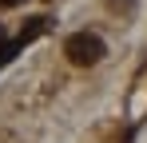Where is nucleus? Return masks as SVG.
I'll list each match as a JSON object with an SVG mask.
<instances>
[{
	"mask_svg": "<svg viewBox=\"0 0 147 143\" xmlns=\"http://www.w3.org/2000/svg\"><path fill=\"white\" fill-rule=\"evenodd\" d=\"M0 4H4V8H16V4H24V0H0Z\"/></svg>",
	"mask_w": 147,
	"mask_h": 143,
	"instance_id": "nucleus-3",
	"label": "nucleus"
},
{
	"mask_svg": "<svg viewBox=\"0 0 147 143\" xmlns=\"http://www.w3.org/2000/svg\"><path fill=\"white\" fill-rule=\"evenodd\" d=\"M64 56L72 60L76 68H96L103 64V56H107V40L99 36V32H72L68 40H64Z\"/></svg>",
	"mask_w": 147,
	"mask_h": 143,
	"instance_id": "nucleus-1",
	"label": "nucleus"
},
{
	"mask_svg": "<svg viewBox=\"0 0 147 143\" xmlns=\"http://www.w3.org/2000/svg\"><path fill=\"white\" fill-rule=\"evenodd\" d=\"M107 8H111V12H123V16H131V12H135V0H107Z\"/></svg>",
	"mask_w": 147,
	"mask_h": 143,
	"instance_id": "nucleus-2",
	"label": "nucleus"
}]
</instances>
